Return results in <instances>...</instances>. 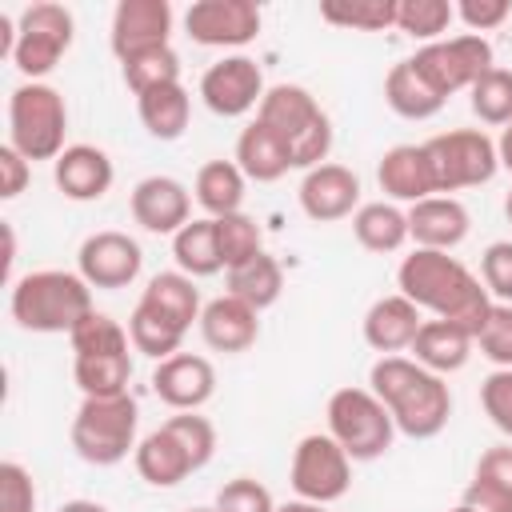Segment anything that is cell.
Returning a JSON list of instances; mask_svg holds the SVG:
<instances>
[{
    "label": "cell",
    "mask_w": 512,
    "mask_h": 512,
    "mask_svg": "<svg viewBox=\"0 0 512 512\" xmlns=\"http://www.w3.org/2000/svg\"><path fill=\"white\" fill-rule=\"evenodd\" d=\"M320 20L352 32H384L396 28V0H324Z\"/></svg>",
    "instance_id": "d590c367"
},
{
    "label": "cell",
    "mask_w": 512,
    "mask_h": 512,
    "mask_svg": "<svg viewBox=\"0 0 512 512\" xmlns=\"http://www.w3.org/2000/svg\"><path fill=\"white\" fill-rule=\"evenodd\" d=\"M68 340H72V352L76 356H112V352H128V328H120L108 312H88L72 332H68Z\"/></svg>",
    "instance_id": "60d3db41"
},
{
    "label": "cell",
    "mask_w": 512,
    "mask_h": 512,
    "mask_svg": "<svg viewBox=\"0 0 512 512\" xmlns=\"http://www.w3.org/2000/svg\"><path fill=\"white\" fill-rule=\"evenodd\" d=\"M0 512H36V484L24 464H0Z\"/></svg>",
    "instance_id": "c3c4849f"
},
{
    "label": "cell",
    "mask_w": 512,
    "mask_h": 512,
    "mask_svg": "<svg viewBox=\"0 0 512 512\" xmlns=\"http://www.w3.org/2000/svg\"><path fill=\"white\" fill-rule=\"evenodd\" d=\"M504 216H508V224H512V192L504 196Z\"/></svg>",
    "instance_id": "11a10c76"
},
{
    "label": "cell",
    "mask_w": 512,
    "mask_h": 512,
    "mask_svg": "<svg viewBox=\"0 0 512 512\" xmlns=\"http://www.w3.org/2000/svg\"><path fill=\"white\" fill-rule=\"evenodd\" d=\"M152 392L176 408V412H200L212 392H216V368L208 356H192V352H176L168 360L156 364L152 372Z\"/></svg>",
    "instance_id": "ac0fdd59"
},
{
    "label": "cell",
    "mask_w": 512,
    "mask_h": 512,
    "mask_svg": "<svg viewBox=\"0 0 512 512\" xmlns=\"http://www.w3.org/2000/svg\"><path fill=\"white\" fill-rule=\"evenodd\" d=\"M216 224V248H220V260H224V272L228 268H240L248 264L252 256H260L264 248V236H260V224L244 212H232V216H220L212 220Z\"/></svg>",
    "instance_id": "f35d334b"
},
{
    "label": "cell",
    "mask_w": 512,
    "mask_h": 512,
    "mask_svg": "<svg viewBox=\"0 0 512 512\" xmlns=\"http://www.w3.org/2000/svg\"><path fill=\"white\" fill-rule=\"evenodd\" d=\"M76 268L80 276L88 280V288H104V292H116V288H128L140 268H144V252L140 244L128 236V232H92L80 252H76Z\"/></svg>",
    "instance_id": "4fadbf2b"
},
{
    "label": "cell",
    "mask_w": 512,
    "mask_h": 512,
    "mask_svg": "<svg viewBox=\"0 0 512 512\" xmlns=\"http://www.w3.org/2000/svg\"><path fill=\"white\" fill-rule=\"evenodd\" d=\"M276 512H324V504H312V500H288V504H276Z\"/></svg>",
    "instance_id": "f5cc1de1"
},
{
    "label": "cell",
    "mask_w": 512,
    "mask_h": 512,
    "mask_svg": "<svg viewBox=\"0 0 512 512\" xmlns=\"http://www.w3.org/2000/svg\"><path fill=\"white\" fill-rule=\"evenodd\" d=\"M28 180H32V164H28L12 144H4V148H0V196H4V200H16Z\"/></svg>",
    "instance_id": "f907efd6"
},
{
    "label": "cell",
    "mask_w": 512,
    "mask_h": 512,
    "mask_svg": "<svg viewBox=\"0 0 512 512\" xmlns=\"http://www.w3.org/2000/svg\"><path fill=\"white\" fill-rule=\"evenodd\" d=\"M120 72H124V84H128L136 96H144V92H152V88L180 84V56H176L172 44L148 48V52H140V56H128V60L120 64Z\"/></svg>",
    "instance_id": "8d00e7d4"
},
{
    "label": "cell",
    "mask_w": 512,
    "mask_h": 512,
    "mask_svg": "<svg viewBox=\"0 0 512 512\" xmlns=\"http://www.w3.org/2000/svg\"><path fill=\"white\" fill-rule=\"evenodd\" d=\"M468 228L472 216L456 196H428L408 208V240H416V248L452 252L456 244L468 240Z\"/></svg>",
    "instance_id": "d6986e66"
},
{
    "label": "cell",
    "mask_w": 512,
    "mask_h": 512,
    "mask_svg": "<svg viewBox=\"0 0 512 512\" xmlns=\"http://www.w3.org/2000/svg\"><path fill=\"white\" fill-rule=\"evenodd\" d=\"M300 208L308 220L316 224H332V220H344V216H356L360 208V176L344 164H316L304 172L300 180Z\"/></svg>",
    "instance_id": "2e32d148"
},
{
    "label": "cell",
    "mask_w": 512,
    "mask_h": 512,
    "mask_svg": "<svg viewBox=\"0 0 512 512\" xmlns=\"http://www.w3.org/2000/svg\"><path fill=\"white\" fill-rule=\"evenodd\" d=\"M352 236L360 240V248L384 256V252H396L404 248L408 240V212H400L396 204L388 200H372V204H360L356 216H352Z\"/></svg>",
    "instance_id": "f546056e"
},
{
    "label": "cell",
    "mask_w": 512,
    "mask_h": 512,
    "mask_svg": "<svg viewBox=\"0 0 512 512\" xmlns=\"http://www.w3.org/2000/svg\"><path fill=\"white\" fill-rule=\"evenodd\" d=\"M136 472L140 480H148L152 488H176L180 480H188L196 472L192 456L184 452V444L160 424L156 432H148L136 444Z\"/></svg>",
    "instance_id": "d4e9b609"
},
{
    "label": "cell",
    "mask_w": 512,
    "mask_h": 512,
    "mask_svg": "<svg viewBox=\"0 0 512 512\" xmlns=\"http://www.w3.org/2000/svg\"><path fill=\"white\" fill-rule=\"evenodd\" d=\"M280 292H284V272H280V260L268 256V252L252 256L240 268H228V296L244 300L256 312L272 308L280 300Z\"/></svg>",
    "instance_id": "4dcf8cb0"
},
{
    "label": "cell",
    "mask_w": 512,
    "mask_h": 512,
    "mask_svg": "<svg viewBox=\"0 0 512 512\" xmlns=\"http://www.w3.org/2000/svg\"><path fill=\"white\" fill-rule=\"evenodd\" d=\"M448 512H476V508H468V504L460 500V504H456V508H448Z\"/></svg>",
    "instance_id": "9f6ffc18"
},
{
    "label": "cell",
    "mask_w": 512,
    "mask_h": 512,
    "mask_svg": "<svg viewBox=\"0 0 512 512\" xmlns=\"http://www.w3.org/2000/svg\"><path fill=\"white\" fill-rule=\"evenodd\" d=\"M368 388L380 396V404L392 412L396 432L412 440H432L448 428L452 416V392L444 376L420 368L408 356H380L368 372Z\"/></svg>",
    "instance_id": "7a4b0ae2"
},
{
    "label": "cell",
    "mask_w": 512,
    "mask_h": 512,
    "mask_svg": "<svg viewBox=\"0 0 512 512\" xmlns=\"http://www.w3.org/2000/svg\"><path fill=\"white\" fill-rule=\"evenodd\" d=\"M384 100L404 120H432L444 108V96L412 68V60L392 64V72L384 76Z\"/></svg>",
    "instance_id": "4316f807"
},
{
    "label": "cell",
    "mask_w": 512,
    "mask_h": 512,
    "mask_svg": "<svg viewBox=\"0 0 512 512\" xmlns=\"http://www.w3.org/2000/svg\"><path fill=\"white\" fill-rule=\"evenodd\" d=\"M480 284L496 304H512V240H496L480 256Z\"/></svg>",
    "instance_id": "f6af8a7d"
},
{
    "label": "cell",
    "mask_w": 512,
    "mask_h": 512,
    "mask_svg": "<svg viewBox=\"0 0 512 512\" xmlns=\"http://www.w3.org/2000/svg\"><path fill=\"white\" fill-rule=\"evenodd\" d=\"M172 256H176V268L184 276H192V280L216 276L224 268V260H220V248H216V224H212V216L188 220L172 236Z\"/></svg>",
    "instance_id": "1f68e13d"
},
{
    "label": "cell",
    "mask_w": 512,
    "mask_h": 512,
    "mask_svg": "<svg viewBox=\"0 0 512 512\" xmlns=\"http://www.w3.org/2000/svg\"><path fill=\"white\" fill-rule=\"evenodd\" d=\"M132 220L152 236H176L192 220V192L176 176H144L132 188Z\"/></svg>",
    "instance_id": "e0dca14e"
},
{
    "label": "cell",
    "mask_w": 512,
    "mask_h": 512,
    "mask_svg": "<svg viewBox=\"0 0 512 512\" xmlns=\"http://www.w3.org/2000/svg\"><path fill=\"white\" fill-rule=\"evenodd\" d=\"M412 68L448 100L452 92L460 88H472L492 64V44L476 32H464V36H452V40H432L424 48H416V56H408Z\"/></svg>",
    "instance_id": "30bf717a"
},
{
    "label": "cell",
    "mask_w": 512,
    "mask_h": 512,
    "mask_svg": "<svg viewBox=\"0 0 512 512\" xmlns=\"http://www.w3.org/2000/svg\"><path fill=\"white\" fill-rule=\"evenodd\" d=\"M472 484L500 496L504 504H512V444H496L488 448L480 460H476V472H472Z\"/></svg>",
    "instance_id": "bcb514c9"
},
{
    "label": "cell",
    "mask_w": 512,
    "mask_h": 512,
    "mask_svg": "<svg viewBox=\"0 0 512 512\" xmlns=\"http://www.w3.org/2000/svg\"><path fill=\"white\" fill-rule=\"evenodd\" d=\"M496 156H500V168L512 172V124L500 132V140H496Z\"/></svg>",
    "instance_id": "816d5d0a"
},
{
    "label": "cell",
    "mask_w": 512,
    "mask_h": 512,
    "mask_svg": "<svg viewBox=\"0 0 512 512\" xmlns=\"http://www.w3.org/2000/svg\"><path fill=\"white\" fill-rule=\"evenodd\" d=\"M424 152H428V164H432V176H436V192L448 196V192H460V188H476V184H488L500 168V156H496V140L480 128H452V132H440L432 140H424Z\"/></svg>",
    "instance_id": "ba28073f"
},
{
    "label": "cell",
    "mask_w": 512,
    "mask_h": 512,
    "mask_svg": "<svg viewBox=\"0 0 512 512\" xmlns=\"http://www.w3.org/2000/svg\"><path fill=\"white\" fill-rule=\"evenodd\" d=\"M396 284L400 296H408L420 312H432L436 320H452L472 336L480 332L492 308V296L480 284V276H472L456 256L432 248H412L396 268Z\"/></svg>",
    "instance_id": "6da1fadb"
},
{
    "label": "cell",
    "mask_w": 512,
    "mask_h": 512,
    "mask_svg": "<svg viewBox=\"0 0 512 512\" xmlns=\"http://www.w3.org/2000/svg\"><path fill=\"white\" fill-rule=\"evenodd\" d=\"M52 180H56V188L68 200L88 204V200H100L112 188L116 168H112L104 148H96V144H68L56 156V164H52Z\"/></svg>",
    "instance_id": "ffe728a7"
},
{
    "label": "cell",
    "mask_w": 512,
    "mask_h": 512,
    "mask_svg": "<svg viewBox=\"0 0 512 512\" xmlns=\"http://www.w3.org/2000/svg\"><path fill=\"white\" fill-rule=\"evenodd\" d=\"M184 336H188V332H184L176 320H168V316L156 312L152 304L136 300V308H132V316H128V340H132L136 352H144V356H152V360L160 364V360H168V356L180 352V340H184Z\"/></svg>",
    "instance_id": "836d02e7"
},
{
    "label": "cell",
    "mask_w": 512,
    "mask_h": 512,
    "mask_svg": "<svg viewBox=\"0 0 512 512\" xmlns=\"http://www.w3.org/2000/svg\"><path fill=\"white\" fill-rule=\"evenodd\" d=\"M168 36H172V4L168 0H120L116 4L108 44L120 64L148 48H164Z\"/></svg>",
    "instance_id": "9a60e30c"
},
{
    "label": "cell",
    "mask_w": 512,
    "mask_h": 512,
    "mask_svg": "<svg viewBox=\"0 0 512 512\" xmlns=\"http://www.w3.org/2000/svg\"><path fill=\"white\" fill-rule=\"evenodd\" d=\"M264 92H268L264 72L252 56H224L200 76V100L208 104V112H216L224 120L260 108Z\"/></svg>",
    "instance_id": "7c38bea8"
},
{
    "label": "cell",
    "mask_w": 512,
    "mask_h": 512,
    "mask_svg": "<svg viewBox=\"0 0 512 512\" xmlns=\"http://www.w3.org/2000/svg\"><path fill=\"white\" fill-rule=\"evenodd\" d=\"M288 480H292V492L300 500L336 504L352 488V460L328 432H312L296 444Z\"/></svg>",
    "instance_id": "8fae6325"
},
{
    "label": "cell",
    "mask_w": 512,
    "mask_h": 512,
    "mask_svg": "<svg viewBox=\"0 0 512 512\" xmlns=\"http://www.w3.org/2000/svg\"><path fill=\"white\" fill-rule=\"evenodd\" d=\"M256 120L264 128L276 132V140L284 144L292 168H316L328 164L332 152V120L328 112L316 104V96L300 84H272L256 108Z\"/></svg>",
    "instance_id": "3957f363"
},
{
    "label": "cell",
    "mask_w": 512,
    "mask_h": 512,
    "mask_svg": "<svg viewBox=\"0 0 512 512\" xmlns=\"http://www.w3.org/2000/svg\"><path fill=\"white\" fill-rule=\"evenodd\" d=\"M216 512H276V500L260 480L236 476L216 492Z\"/></svg>",
    "instance_id": "7dc6e473"
},
{
    "label": "cell",
    "mask_w": 512,
    "mask_h": 512,
    "mask_svg": "<svg viewBox=\"0 0 512 512\" xmlns=\"http://www.w3.org/2000/svg\"><path fill=\"white\" fill-rule=\"evenodd\" d=\"M56 512H108V508L96 504V500H68V504H60Z\"/></svg>",
    "instance_id": "db71d44e"
},
{
    "label": "cell",
    "mask_w": 512,
    "mask_h": 512,
    "mask_svg": "<svg viewBox=\"0 0 512 512\" xmlns=\"http://www.w3.org/2000/svg\"><path fill=\"white\" fill-rule=\"evenodd\" d=\"M456 20V4L448 0H396V28L412 40H440V32H448V24Z\"/></svg>",
    "instance_id": "74e56055"
},
{
    "label": "cell",
    "mask_w": 512,
    "mask_h": 512,
    "mask_svg": "<svg viewBox=\"0 0 512 512\" xmlns=\"http://www.w3.org/2000/svg\"><path fill=\"white\" fill-rule=\"evenodd\" d=\"M136 112L152 140H180L192 116V96L184 84H164V88L136 96Z\"/></svg>",
    "instance_id": "83f0119b"
},
{
    "label": "cell",
    "mask_w": 512,
    "mask_h": 512,
    "mask_svg": "<svg viewBox=\"0 0 512 512\" xmlns=\"http://www.w3.org/2000/svg\"><path fill=\"white\" fill-rule=\"evenodd\" d=\"M420 324H424L420 308H416L408 296L392 292V296H380V300L364 312V340H368L372 352H380V356H396V352L412 348Z\"/></svg>",
    "instance_id": "603a6c76"
},
{
    "label": "cell",
    "mask_w": 512,
    "mask_h": 512,
    "mask_svg": "<svg viewBox=\"0 0 512 512\" xmlns=\"http://www.w3.org/2000/svg\"><path fill=\"white\" fill-rule=\"evenodd\" d=\"M480 408L492 420V428H500L512 440V368H492L480 380Z\"/></svg>",
    "instance_id": "ee69618b"
},
{
    "label": "cell",
    "mask_w": 512,
    "mask_h": 512,
    "mask_svg": "<svg viewBox=\"0 0 512 512\" xmlns=\"http://www.w3.org/2000/svg\"><path fill=\"white\" fill-rule=\"evenodd\" d=\"M376 180H380V192L384 196L404 200V204L440 196L424 144H396V148H388L380 156V164H376Z\"/></svg>",
    "instance_id": "7402d4cb"
},
{
    "label": "cell",
    "mask_w": 512,
    "mask_h": 512,
    "mask_svg": "<svg viewBox=\"0 0 512 512\" xmlns=\"http://www.w3.org/2000/svg\"><path fill=\"white\" fill-rule=\"evenodd\" d=\"M328 436L348 452V460H376L392 448L396 420L372 388H336L328 396Z\"/></svg>",
    "instance_id": "52a82bcc"
},
{
    "label": "cell",
    "mask_w": 512,
    "mask_h": 512,
    "mask_svg": "<svg viewBox=\"0 0 512 512\" xmlns=\"http://www.w3.org/2000/svg\"><path fill=\"white\" fill-rule=\"evenodd\" d=\"M188 512H216V504L212 508H188Z\"/></svg>",
    "instance_id": "6f0895ef"
},
{
    "label": "cell",
    "mask_w": 512,
    "mask_h": 512,
    "mask_svg": "<svg viewBox=\"0 0 512 512\" xmlns=\"http://www.w3.org/2000/svg\"><path fill=\"white\" fill-rule=\"evenodd\" d=\"M136 424L140 408L124 396H84V404L72 416V448L84 464L112 468L128 452H136Z\"/></svg>",
    "instance_id": "8992f818"
},
{
    "label": "cell",
    "mask_w": 512,
    "mask_h": 512,
    "mask_svg": "<svg viewBox=\"0 0 512 512\" xmlns=\"http://www.w3.org/2000/svg\"><path fill=\"white\" fill-rule=\"evenodd\" d=\"M72 36H76V20H72V12L64 4H52V0L28 4L20 12V20H16L12 64L20 68V76L40 80L64 60V52L72 48Z\"/></svg>",
    "instance_id": "9c48e42d"
},
{
    "label": "cell",
    "mask_w": 512,
    "mask_h": 512,
    "mask_svg": "<svg viewBox=\"0 0 512 512\" xmlns=\"http://www.w3.org/2000/svg\"><path fill=\"white\" fill-rule=\"evenodd\" d=\"M232 160H236V168H240L248 180H256V184H272V180H280V176L292 168L284 144H280L276 132L264 128L260 120H252L248 128H240V136H236V156H232Z\"/></svg>",
    "instance_id": "484cf974"
},
{
    "label": "cell",
    "mask_w": 512,
    "mask_h": 512,
    "mask_svg": "<svg viewBox=\"0 0 512 512\" xmlns=\"http://www.w3.org/2000/svg\"><path fill=\"white\" fill-rule=\"evenodd\" d=\"M468 92L480 124H492V128L512 124V68H488Z\"/></svg>",
    "instance_id": "ab89813d"
},
{
    "label": "cell",
    "mask_w": 512,
    "mask_h": 512,
    "mask_svg": "<svg viewBox=\"0 0 512 512\" xmlns=\"http://www.w3.org/2000/svg\"><path fill=\"white\" fill-rule=\"evenodd\" d=\"M476 344L496 368H512V304L492 300V308H488V316L476 332Z\"/></svg>",
    "instance_id": "7bdbcfd3"
},
{
    "label": "cell",
    "mask_w": 512,
    "mask_h": 512,
    "mask_svg": "<svg viewBox=\"0 0 512 512\" xmlns=\"http://www.w3.org/2000/svg\"><path fill=\"white\" fill-rule=\"evenodd\" d=\"M140 300L152 304L156 312H164L168 320H176L184 332L192 328V320L200 324V312H204L200 308V292H196L192 276H184V272H156Z\"/></svg>",
    "instance_id": "d6a6232c"
},
{
    "label": "cell",
    "mask_w": 512,
    "mask_h": 512,
    "mask_svg": "<svg viewBox=\"0 0 512 512\" xmlns=\"http://www.w3.org/2000/svg\"><path fill=\"white\" fill-rule=\"evenodd\" d=\"M508 12H512L508 0H460V4H456V20H464L476 36L500 28V24L508 20Z\"/></svg>",
    "instance_id": "681fc988"
},
{
    "label": "cell",
    "mask_w": 512,
    "mask_h": 512,
    "mask_svg": "<svg viewBox=\"0 0 512 512\" xmlns=\"http://www.w3.org/2000/svg\"><path fill=\"white\" fill-rule=\"evenodd\" d=\"M164 428L184 444V452L192 456L196 472L212 460V452H216V428H212L204 416H196V412H176V416L164 420Z\"/></svg>",
    "instance_id": "b9f144b4"
},
{
    "label": "cell",
    "mask_w": 512,
    "mask_h": 512,
    "mask_svg": "<svg viewBox=\"0 0 512 512\" xmlns=\"http://www.w3.org/2000/svg\"><path fill=\"white\" fill-rule=\"evenodd\" d=\"M256 316H260L256 308H248L244 300H236V296L224 292V296H216V300L204 304V312H200V336H204V344L212 352L240 356L260 336V320Z\"/></svg>",
    "instance_id": "44dd1931"
},
{
    "label": "cell",
    "mask_w": 512,
    "mask_h": 512,
    "mask_svg": "<svg viewBox=\"0 0 512 512\" xmlns=\"http://www.w3.org/2000/svg\"><path fill=\"white\" fill-rule=\"evenodd\" d=\"M184 32L204 48H240L260 32V8L252 0H196L184 12Z\"/></svg>",
    "instance_id": "5bb4252c"
},
{
    "label": "cell",
    "mask_w": 512,
    "mask_h": 512,
    "mask_svg": "<svg viewBox=\"0 0 512 512\" xmlns=\"http://www.w3.org/2000/svg\"><path fill=\"white\" fill-rule=\"evenodd\" d=\"M244 184H248V176L236 168V160H208V164L196 172L192 196H196V204H200L212 220H220V216L240 212V204H244Z\"/></svg>",
    "instance_id": "f1b7e54d"
},
{
    "label": "cell",
    "mask_w": 512,
    "mask_h": 512,
    "mask_svg": "<svg viewBox=\"0 0 512 512\" xmlns=\"http://www.w3.org/2000/svg\"><path fill=\"white\" fill-rule=\"evenodd\" d=\"M72 376L84 396H124L132 380V356L112 352V356H76Z\"/></svg>",
    "instance_id": "e575fe53"
},
{
    "label": "cell",
    "mask_w": 512,
    "mask_h": 512,
    "mask_svg": "<svg viewBox=\"0 0 512 512\" xmlns=\"http://www.w3.org/2000/svg\"><path fill=\"white\" fill-rule=\"evenodd\" d=\"M472 344H476V336H472L468 328L432 316V320L420 324V332H416V340H412L408 352H412V360H416L420 368H428V372H436V376H448V372H460V368L468 364Z\"/></svg>",
    "instance_id": "cb8c5ba5"
},
{
    "label": "cell",
    "mask_w": 512,
    "mask_h": 512,
    "mask_svg": "<svg viewBox=\"0 0 512 512\" xmlns=\"http://www.w3.org/2000/svg\"><path fill=\"white\" fill-rule=\"evenodd\" d=\"M68 132V104L44 80H24L8 96V144L28 160H52L64 152Z\"/></svg>",
    "instance_id": "5b68a950"
},
{
    "label": "cell",
    "mask_w": 512,
    "mask_h": 512,
    "mask_svg": "<svg viewBox=\"0 0 512 512\" xmlns=\"http://www.w3.org/2000/svg\"><path fill=\"white\" fill-rule=\"evenodd\" d=\"M8 308L24 332L56 336V332H72L92 312V288L80 272L40 268L12 284Z\"/></svg>",
    "instance_id": "277c9868"
}]
</instances>
